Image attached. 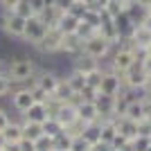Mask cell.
<instances>
[{
	"mask_svg": "<svg viewBox=\"0 0 151 151\" xmlns=\"http://www.w3.org/2000/svg\"><path fill=\"white\" fill-rule=\"evenodd\" d=\"M27 25V18L18 16L14 12H5V18H2V29H5L7 36L12 38H23V32H25Z\"/></svg>",
	"mask_w": 151,
	"mask_h": 151,
	"instance_id": "5",
	"label": "cell"
},
{
	"mask_svg": "<svg viewBox=\"0 0 151 151\" xmlns=\"http://www.w3.org/2000/svg\"><path fill=\"white\" fill-rule=\"evenodd\" d=\"M12 86L14 83H12V79L7 77V72H0V99L12 93Z\"/></svg>",
	"mask_w": 151,
	"mask_h": 151,
	"instance_id": "24",
	"label": "cell"
},
{
	"mask_svg": "<svg viewBox=\"0 0 151 151\" xmlns=\"http://www.w3.org/2000/svg\"><path fill=\"white\" fill-rule=\"evenodd\" d=\"M61 43H63V32L59 27H47L45 38L41 41L38 50L45 54H57V52H61Z\"/></svg>",
	"mask_w": 151,
	"mask_h": 151,
	"instance_id": "6",
	"label": "cell"
},
{
	"mask_svg": "<svg viewBox=\"0 0 151 151\" xmlns=\"http://www.w3.org/2000/svg\"><path fill=\"white\" fill-rule=\"evenodd\" d=\"M83 50V38L79 36V34H63V43H61V52L63 54H72V57H77V54H81Z\"/></svg>",
	"mask_w": 151,
	"mask_h": 151,
	"instance_id": "14",
	"label": "cell"
},
{
	"mask_svg": "<svg viewBox=\"0 0 151 151\" xmlns=\"http://www.w3.org/2000/svg\"><path fill=\"white\" fill-rule=\"evenodd\" d=\"M124 117H129V120L133 122H140L147 117V104H145V97L142 99H129V104H126L124 108Z\"/></svg>",
	"mask_w": 151,
	"mask_h": 151,
	"instance_id": "13",
	"label": "cell"
},
{
	"mask_svg": "<svg viewBox=\"0 0 151 151\" xmlns=\"http://www.w3.org/2000/svg\"><path fill=\"white\" fill-rule=\"evenodd\" d=\"M36 75V63L29 57H18L7 65V77L12 79V83H27Z\"/></svg>",
	"mask_w": 151,
	"mask_h": 151,
	"instance_id": "1",
	"label": "cell"
},
{
	"mask_svg": "<svg viewBox=\"0 0 151 151\" xmlns=\"http://www.w3.org/2000/svg\"><path fill=\"white\" fill-rule=\"evenodd\" d=\"M5 142H20L23 140V122H9L7 129L2 131Z\"/></svg>",
	"mask_w": 151,
	"mask_h": 151,
	"instance_id": "19",
	"label": "cell"
},
{
	"mask_svg": "<svg viewBox=\"0 0 151 151\" xmlns=\"http://www.w3.org/2000/svg\"><path fill=\"white\" fill-rule=\"evenodd\" d=\"M12 104H14V108H16V111H18L20 115L25 113L27 108L32 106V104H34V97H32V90L27 88H18V90H14L12 93Z\"/></svg>",
	"mask_w": 151,
	"mask_h": 151,
	"instance_id": "11",
	"label": "cell"
},
{
	"mask_svg": "<svg viewBox=\"0 0 151 151\" xmlns=\"http://www.w3.org/2000/svg\"><path fill=\"white\" fill-rule=\"evenodd\" d=\"M145 93L151 95V77H147V83H145Z\"/></svg>",
	"mask_w": 151,
	"mask_h": 151,
	"instance_id": "31",
	"label": "cell"
},
{
	"mask_svg": "<svg viewBox=\"0 0 151 151\" xmlns=\"http://www.w3.org/2000/svg\"><path fill=\"white\" fill-rule=\"evenodd\" d=\"M122 88H124V83H122L120 72H115V70H104V77H101V83H99V93L117 95Z\"/></svg>",
	"mask_w": 151,
	"mask_h": 151,
	"instance_id": "7",
	"label": "cell"
},
{
	"mask_svg": "<svg viewBox=\"0 0 151 151\" xmlns=\"http://www.w3.org/2000/svg\"><path fill=\"white\" fill-rule=\"evenodd\" d=\"M0 151H2V149H0Z\"/></svg>",
	"mask_w": 151,
	"mask_h": 151,
	"instance_id": "36",
	"label": "cell"
},
{
	"mask_svg": "<svg viewBox=\"0 0 151 151\" xmlns=\"http://www.w3.org/2000/svg\"><path fill=\"white\" fill-rule=\"evenodd\" d=\"M36 151H54V138L47 135V133H43L36 140Z\"/></svg>",
	"mask_w": 151,
	"mask_h": 151,
	"instance_id": "23",
	"label": "cell"
},
{
	"mask_svg": "<svg viewBox=\"0 0 151 151\" xmlns=\"http://www.w3.org/2000/svg\"><path fill=\"white\" fill-rule=\"evenodd\" d=\"M54 120H57V122H59V126H61L63 131H65L68 126H72L77 120H79L77 106H75V104H70V101H65V104H59L57 113H54Z\"/></svg>",
	"mask_w": 151,
	"mask_h": 151,
	"instance_id": "8",
	"label": "cell"
},
{
	"mask_svg": "<svg viewBox=\"0 0 151 151\" xmlns=\"http://www.w3.org/2000/svg\"><path fill=\"white\" fill-rule=\"evenodd\" d=\"M95 68H99V61H97V59L88 57V54H83V52L75 57V70H79V72H83V75H88L90 70H95Z\"/></svg>",
	"mask_w": 151,
	"mask_h": 151,
	"instance_id": "17",
	"label": "cell"
},
{
	"mask_svg": "<svg viewBox=\"0 0 151 151\" xmlns=\"http://www.w3.org/2000/svg\"><path fill=\"white\" fill-rule=\"evenodd\" d=\"M45 32H47V25H45L38 16H32V18H27V25H25V32H23V38H25L29 45L38 47V45H41V41L45 38Z\"/></svg>",
	"mask_w": 151,
	"mask_h": 151,
	"instance_id": "4",
	"label": "cell"
},
{
	"mask_svg": "<svg viewBox=\"0 0 151 151\" xmlns=\"http://www.w3.org/2000/svg\"><path fill=\"white\" fill-rule=\"evenodd\" d=\"M147 120H149V122H151V111H149V113H147Z\"/></svg>",
	"mask_w": 151,
	"mask_h": 151,
	"instance_id": "33",
	"label": "cell"
},
{
	"mask_svg": "<svg viewBox=\"0 0 151 151\" xmlns=\"http://www.w3.org/2000/svg\"><path fill=\"white\" fill-rule=\"evenodd\" d=\"M147 151H151V145H149V147H147Z\"/></svg>",
	"mask_w": 151,
	"mask_h": 151,
	"instance_id": "34",
	"label": "cell"
},
{
	"mask_svg": "<svg viewBox=\"0 0 151 151\" xmlns=\"http://www.w3.org/2000/svg\"><path fill=\"white\" fill-rule=\"evenodd\" d=\"M23 120L41 122V124H45L47 120H52V117H50V111H47V104H45V101H34V104L27 108L25 113H23Z\"/></svg>",
	"mask_w": 151,
	"mask_h": 151,
	"instance_id": "10",
	"label": "cell"
},
{
	"mask_svg": "<svg viewBox=\"0 0 151 151\" xmlns=\"http://www.w3.org/2000/svg\"><path fill=\"white\" fill-rule=\"evenodd\" d=\"M12 122V117H9V113H7L5 108H0V133L7 129V124Z\"/></svg>",
	"mask_w": 151,
	"mask_h": 151,
	"instance_id": "27",
	"label": "cell"
},
{
	"mask_svg": "<svg viewBox=\"0 0 151 151\" xmlns=\"http://www.w3.org/2000/svg\"><path fill=\"white\" fill-rule=\"evenodd\" d=\"M135 5L145 7V9H151V0H135Z\"/></svg>",
	"mask_w": 151,
	"mask_h": 151,
	"instance_id": "29",
	"label": "cell"
},
{
	"mask_svg": "<svg viewBox=\"0 0 151 151\" xmlns=\"http://www.w3.org/2000/svg\"><path fill=\"white\" fill-rule=\"evenodd\" d=\"M79 23H81V16H77V14H72V12H65V14H61L57 27L63 34H75V32L79 29Z\"/></svg>",
	"mask_w": 151,
	"mask_h": 151,
	"instance_id": "15",
	"label": "cell"
},
{
	"mask_svg": "<svg viewBox=\"0 0 151 151\" xmlns=\"http://www.w3.org/2000/svg\"><path fill=\"white\" fill-rule=\"evenodd\" d=\"M5 147V138H2V133H0V149Z\"/></svg>",
	"mask_w": 151,
	"mask_h": 151,
	"instance_id": "32",
	"label": "cell"
},
{
	"mask_svg": "<svg viewBox=\"0 0 151 151\" xmlns=\"http://www.w3.org/2000/svg\"><path fill=\"white\" fill-rule=\"evenodd\" d=\"M149 140H151V133H149Z\"/></svg>",
	"mask_w": 151,
	"mask_h": 151,
	"instance_id": "35",
	"label": "cell"
},
{
	"mask_svg": "<svg viewBox=\"0 0 151 151\" xmlns=\"http://www.w3.org/2000/svg\"><path fill=\"white\" fill-rule=\"evenodd\" d=\"M101 77H104V70H101V68H95V70H90L88 75H86V86H90V88H95V90H99Z\"/></svg>",
	"mask_w": 151,
	"mask_h": 151,
	"instance_id": "22",
	"label": "cell"
},
{
	"mask_svg": "<svg viewBox=\"0 0 151 151\" xmlns=\"http://www.w3.org/2000/svg\"><path fill=\"white\" fill-rule=\"evenodd\" d=\"M29 5H32V9H34V14L38 16V14L47 7V0H29Z\"/></svg>",
	"mask_w": 151,
	"mask_h": 151,
	"instance_id": "26",
	"label": "cell"
},
{
	"mask_svg": "<svg viewBox=\"0 0 151 151\" xmlns=\"http://www.w3.org/2000/svg\"><path fill=\"white\" fill-rule=\"evenodd\" d=\"M20 151H36V140H29V138H23L18 142Z\"/></svg>",
	"mask_w": 151,
	"mask_h": 151,
	"instance_id": "25",
	"label": "cell"
},
{
	"mask_svg": "<svg viewBox=\"0 0 151 151\" xmlns=\"http://www.w3.org/2000/svg\"><path fill=\"white\" fill-rule=\"evenodd\" d=\"M124 41H126V38H124ZM135 61H138V52L133 50V45L126 41V45H120V47H117V52L113 54V61H111V70H115V72L124 75V72L131 68Z\"/></svg>",
	"mask_w": 151,
	"mask_h": 151,
	"instance_id": "2",
	"label": "cell"
},
{
	"mask_svg": "<svg viewBox=\"0 0 151 151\" xmlns=\"http://www.w3.org/2000/svg\"><path fill=\"white\" fill-rule=\"evenodd\" d=\"M12 12L18 14V16H23V18H32V16H36V14H34V9H32V5H29V0H18Z\"/></svg>",
	"mask_w": 151,
	"mask_h": 151,
	"instance_id": "21",
	"label": "cell"
},
{
	"mask_svg": "<svg viewBox=\"0 0 151 151\" xmlns=\"http://www.w3.org/2000/svg\"><path fill=\"white\" fill-rule=\"evenodd\" d=\"M95 104H97V111H99V117H101V120L115 117V95L99 93L97 97H95Z\"/></svg>",
	"mask_w": 151,
	"mask_h": 151,
	"instance_id": "12",
	"label": "cell"
},
{
	"mask_svg": "<svg viewBox=\"0 0 151 151\" xmlns=\"http://www.w3.org/2000/svg\"><path fill=\"white\" fill-rule=\"evenodd\" d=\"M142 23H145V25H147V27L151 29V9H149V14H147L145 18H142Z\"/></svg>",
	"mask_w": 151,
	"mask_h": 151,
	"instance_id": "30",
	"label": "cell"
},
{
	"mask_svg": "<svg viewBox=\"0 0 151 151\" xmlns=\"http://www.w3.org/2000/svg\"><path fill=\"white\" fill-rule=\"evenodd\" d=\"M59 79H61V77H57L54 72H38V75H34V83H36L38 88H43L47 95L57 88Z\"/></svg>",
	"mask_w": 151,
	"mask_h": 151,
	"instance_id": "16",
	"label": "cell"
},
{
	"mask_svg": "<svg viewBox=\"0 0 151 151\" xmlns=\"http://www.w3.org/2000/svg\"><path fill=\"white\" fill-rule=\"evenodd\" d=\"M111 47H113V45H111V41H108L104 34H99V32H97V34H93V36L83 38V50H81V52L99 61V59H104L108 52H111Z\"/></svg>",
	"mask_w": 151,
	"mask_h": 151,
	"instance_id": "3",
	"label": "cell"
},
{
	"mask_svg": "<svg viewBox=\"0 0 151 151\" xmlns=\"http://www.w3.org/2000/svg\"><path fill=\"white\" fill-rule=\"evenodd\" d=\"M77 113H79V120H81L83 124H93V122L101 120L95 99H81L79 104H77Z\"/></svg>",
	"mask_w": 151,
	"mask_h": 151,
	"instance_id": "9",
	"label": "cell"
},
{
	"mask_svg": "<svg viewBox=\"0 0 151 151\" xmlns=\"http://www.w3.org/2000/svg\"><path fill=\"white\" fill-rule=\"evenodd\" d=\"M65 81L70 83L72 93H81V90L86 88V75H83V72H79V70H75V68H72V72L65 77Z\"/></svg>",
	"mask_w": 151,
	"mask_h": 151,
	"instance_id": "20",
	"label": "cell"
},
{
	"mask_svg": "<svg viewBox=\"0 0 151 151\" xmlns=\"http://www.w3.org/2000/svg\"><path fill=\"white\" fill-rule=\"evenodd\" d=\"M140 65H142V70H145V75L151 77V57H142L140 59Z\"/></svg>",
	"mask_w": 151,
	"mask_h": 151,
	"instance_id": "28",
	"label": "cell"
},
{
	"mask_svg": "<svg viewBox=\"0 0 151 151\" xmlns=\"http://www.w3.org/2000/svg\"><path fill=\"white\" fill-rule=\"evenodd\" d=\"M45 133V126L41 122H29V120H23V138H29V140H38L41 135Z\"/></svg>",
	"mask_w": 151,
	"mask_h": 151,
	"instance_id": "18",
	"label": "cell"
}]
</instances>
